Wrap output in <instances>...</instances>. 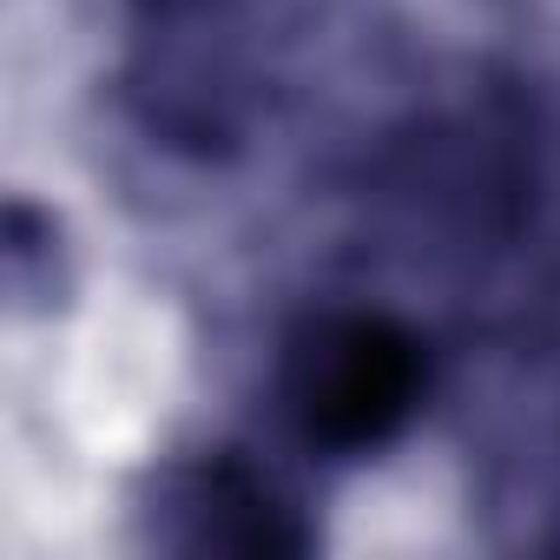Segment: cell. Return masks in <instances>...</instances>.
<instances>
[{
  "label": "cell",
  "instance_id": "cell-1",
  "mask_svg": "<svg viewBox=\"0 0 560 560\" xmlns=\"http://www.w3.org/2000/svg\"><path fill=\"white\" fill-rule=\"evenodd\" d=\"M291 416L324 448H376L422 396V357L389 317H317L291 343Z\"/></svg>",
  "mask_w": 560,
  "mask_h": 560
}]
</instances>
